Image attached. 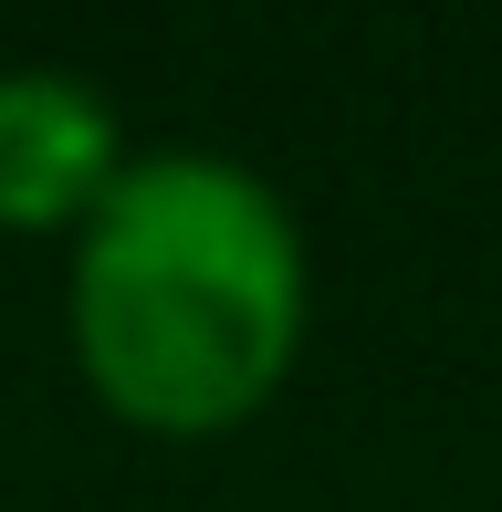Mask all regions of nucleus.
Here are the masks:
<instances>
[{
  "mask_svg": "<svg viewBox=\"0 0 502 512\" xmlns=\"http://www.w3.org/2000/svg\"><path fill=\"white\" fill-rule=\"evenodd\" d=\"M314 262L283 189L220 147H136L74 230L63 324L105 418L147 439H231L304 356Z\"/></svg>",
  "mask_w": 502,
  "mask_h": 512,
  "instance_id": "f257e3e1",
  "label": "nucleus"
},
{
  "mask_svg": "<svg viewBox=\"0 0 502 512\" xmlns=\"http://www.w3.org/2000/svg\"><path fill=\"white\" fill-rule=\"evenodd\" d=\"M126 126L63 63H11L0 74V230L32 241H74L105 209V189L126 178Z\"/></svg>",
  "mask_w": 502,
  "mask_h": 512,
  "instance_id": "f03ea898",
  "label": "nucleus"
}]
</instances>
